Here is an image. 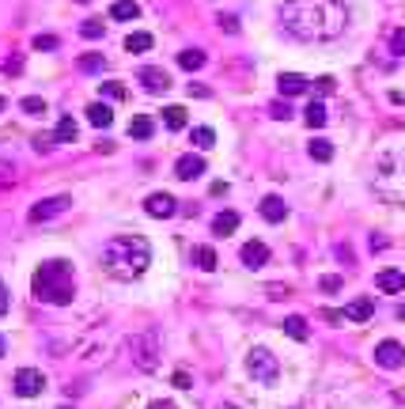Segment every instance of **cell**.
<instances>
[{"label":"cell","instance_id":"1","mask_svg":"<svg viewBox=\"0 0 405 409\" xmlns=\"http://www.w3.org/2000/svg\"><path fill=\"white\" fill-rule=\"evenodd\" d=\"M348 8L345 0H280V27L288 39L329 42L345 31Z\"/></svg>","mask_w":405,"mask_h":409},{"label":"cell","instance_id":"2","mask_svg":"<svg viewBox=\"0 0 405 409\" xmlns=\"http://www.w3.org/2000/svg\"><path fill=\"white\" fill-rule=\"evenodd\" d=\"M148 262H152V250H148V243L140 235H114L102 247V269L114 281H125V284L140 281Z\"/></svg>","mask_w":405,"mask_h":409},{"label":"cell","instance_id":"3","mask_svg":"<svg viewBox=\"0 0 405 409\" xmlns=\"http://www.w3.org/2000/svg\"><path fill=\"white\" fill-rule=\"evenodd\" d=\"M31 292H34V300H42V303L64 307L76 296V273H72V265L64 262V258L42 262L39 273H34V281H31Z\"/></svg>","mask_w":405,"mask_h":409},{"label":"cell","instance_id":"4","mask_svg":"<svg viewBox=\"0 0 405 409\" xmlns=\"http://www.w3.org/2000/svg\"><path fill=\"white\" fill-rule=\"evenodd\" d=\"M375 193L383 201L405 204V155L401 152H383L379 167H375Z\"/></svg>","mask_w":405,"mask_h":409},{"label":"cell","instance_id":"5","mask_svg":"<svg viewBox=\"0 0 405 409\" xmlns=\"http://www.w3.org/2000/svg\"><path fill=\"white\" fill-rule=\"evenodd\" d=\"M247 375L261 387H273L280 379V360L269 349H250L247 352Z\"/></svg>","mask_w":405,"mask_h":409},{"label":"cell","instance_id":"6","mask_svg":"<svg viewBox=\"0 0 405 409\" xmlns=\"http://www.w3.org/2000/svg\"><path fill=\"white\" fill-rule=\"evenodd\" d=\"M133 364L140 371H156L159 368V333L156 330H144L133 338Z\"/></svg>","mask_w":405,"mask_h":409},{"label":"cell","instance_id":"7","mask_svg":"<svg viewBox=\"0 0 405 409\" xmlns=\"http://www.w3.org/2000/svg\"><path fill=\"white\" fill-rule=\"evenodd\" d=\"M69 197H64V193H57V197H42L39 204H34L31 212H27V220H31V224H46V220H53V216H61L64 209H69Z\"/></svg>","mask_w":405,"mask_h":409},{"label":"cell","instance_id":"8","mask_svg":"<svg viewBox=\"0 0 405 409\" xmlns=\"http://www.w3.org/2000/svg\"><path fill=\"white\" fill-rule=\"evenodd\" d=\"M46 390V375L39 368H20L15 371V394L20 398H39Z\"/></svg>","mask_w":405,"mask_h":409},{"label":"cell","instance_id":"9","mask_svg":"<svg viewBox=\"0 0 405 409\" xmlns=\"http://www.w3.org/2000/svg\"><path fill=\"white\" fill-rule=\"evenodd\" d=\"M137 80L144 83V91H152V95H167V91H171V76H167L163 69H156V64H140Z\"/></svg>","mask_w":405,"mask_h":409},{"label":"cell","instance_id":"10","mask_svg":"<svg viewBox=\"0 0 405 409\" xmlns=\"http://www.w3.org/2000/svg\"><path fill=\"white\" fill-rule=\"evenodd\" d=\"M375 364L379 368H401L405 364V349L398 345V341H379V349H375Z\"/></svg>","mask_w":405,"mask_h":409},{"label":"cell","instance_id":"11","mask_svg":"<svg viewBox=\"0 0 405 409\" xmlns=\"http://www.w3.org/2000/svg\"><path fill=\"white\" fill-rule=\"evenodd\" d=\"M174 209H178V201L171 197V193H152V197L144 201V212H148V216H156V220L174 216Z\"/></svg>","mask_w":405,"mask_h":409},{"label":"cell","instance_id":"12","mask_svg":"<svg viewBox=\"0 0 405 409\" xmlns=\"http://www.w3.org/2000/svg\"><path fill=\"white\" fill-rule=\"evenodd\" d=\"M242 265H247V269L269 265V247L261 243V239H250V243H242Z\"/></svg>","mask_w":405,"mask_h":409},{"label":"cell","instance_id":"13","mask_svg":"<svg viewBox=\"0 0 405 409\" xmlns=\"http://www.w3.org/2000/svg\"><path fill=\"white\" fill-rule=\"evenodd\" d=\"M174 174L178 179H186V182H193V179H201L205 174V160L197 152H190V155H178V163H174Z\"/></svg>","mask_w":405,"mask_h":409},{"label":"cell","instance_id":"14","mask_svg":"<svg viewBox=\"0 0 405 409\" xmlns=\"http://www.w3.org/2000/svg\"><path fill=\"white\" fill-rule=\"evenodd\" d=\"M239 231V212L235 209H224V212H216L212 216V235H220V239H228Z\"/></svg>","mask_w":405,"mask_h":409},{"label":"cell","instance_id":"15","mask_svg":"<svg viewBox=\"0 0 405 409\" xmlns=\"http://www.w3.org/2000/svg\"><path fill=\"white\" fill-rule=\"evenodd\" d=\"M277 88H280V95H284V99H291V95H303L310 83H307L303 76H296V72H280V76H277Z\"/></svg>","mask_w":405,"mask_h":409},{"label":"cell","instance_id":"16","mask_svg":"<svg viewBox=\"0 0 405 409\" xmlns=\"http://www.w3.org/2000/svg\"><path fill=\"white\" fill-rule=\"evenodd\" d=\"M288 216V204L277 197V193H269L266 201H261V220H269V224H280V220Z\"/></svg>","mask_w":405,"mask_h":409},{"label":"cell","instance_id":"17","mask_svg":"<svg viewBox=\"0 0 405 409\" xmlns=\"http://www.w3.org/2000/svg\"><path fill=\"white\" fill-rule=\"evenodd\" d=\"M152 133H156V122L148 114H137L133 122H129V137H133V141H152Z\"/></svg>","mask_w":405,"mask_h":409},{"label":"cell","instance_id":"18","mask_svg":"<svg viewBox=\"0 0 405 409\" xmlns=\"http://www.w3.org/2000/svg\"><path fill=\"white\" fill-rule=\"evenodd\" d=\"M375 284H379L383 292H405V273H398V269H383V273L375 277Z\"/></svg>","mask_w":405,"mask_h":409},{"label":"cell","instance_id":"19","mask_svg":"<svg viewBox=\"0 0 405 409\" xmlns=\"http://www.w3.org/2000/svg\"><path fill=\"white\" fill-rule=\"evenodd\" d=\"M371 314H375V303L371 300H352V303L345 307V319L348 322H367Z\"/></svg>","mask_w":405,"mask_h":409},{"label":"cell","instance_id":"20","mask_svg":"<svg viewBox=\"0 0 405 409\" xmlns=\"http://www.w3.org/2000/svg\"><path fill=\"white\" fill-rule=\"evenodd\" d=\"M88 122L95 129H107L110 122H114V110H110L107 102H91V106H88Z\"/></svg>","mask_w":405,"mask_h":409},{"label":"cell","instance_id":"21","mask_svg":"<svg viewBox=\"0 0 405 409\" xmlns=\"http://www.w3.org/2000/svg\"><path fill=\"white\" fill-rule=\"evenodd\" d=\"M326 106H322V99H315V102H307V110H303V122L310 125V129H322L326 125Z\"/></svg>","mask_w":405,"mask_h":409},{"label":"cell","instance_id":"22","mask_svg":"<svg viewBox=\"0 0 405 409\" xmlns=\"http://www.w3.org/2000/svg\"><path fill=\"white\" fill-rule=\"evenodd\" d=\"M186 122H190V110H186V106H167L163 110V125L174 129V133H178V129H186Z\"/></svg>","mask_w":405,"mask_h":409},{"label":"cell","instance_id":"23","mask_svg":"<svg viewBox=\"0 0 405 409\" xmlns=\"http://www.w3.org/2000/svg\"><path fill=\"white\" fill-rule=\"evenodd\" d=\"M152 46H156V39H152L148 31H133V34L125 39V50H129V53H148Z\"/></svg>","mask_w":405,"mask_h":409},{"label":"cell","instance_id":"24","mask_svg":"<svg viewBox=\"0 0 405 409\" xmlns=\"http://www.w3.org/2000/svg\"><path fill=\"white\" fill-rule=\"evenodd\" d=\"M307 152H310V160H315V163H329V160H334V144L322 141V137H315Z\"/></svg>","mask_w":405,"mask_h":409},{"label":"cell","instance_id":"25","mask_svg":"<svg viewBox=\"0 0 405 409\" xmlns=\"http://www.w3.org/2000/svg\"><path fill=\"white\" fill-rule=\"evenodd\" d=\"M216 262H220V258H216V250H212V247H197V250H193V265H197V269H205V273H212Z\"/></svg>","mask_w":405,"mask_h":409},{"label":"cell","instance_id":"26","mask_svg":"<svg viewBox=\"0 0 405 409\" xmlns=\"http://www.w3.org/2000/svg\"><path fill=\"white\" fill-rule=\"evenodd\" d=\"M284 333H288V338H296V341H307V319H303V314H288V319H284Z\"/></svg>","mask_w":405,"mask_h":409},{"label":"cell","instance_id":"27","mask_svg":"<svg viewBox=\"0 0 405 409\" xmlns=\"http://www.w3.org/2000/svg\"><path fill=\"white\" fill-rule=\"evenodd\" d=\"M205 61H209V57H205V50H182V53H178V64H182L186 72H197Z\"/></svg>","mask_w":405,"mask_h":409},{"label":"cell","instance_id":"28","mask_svg":"<svg viewBox=\"0 0 405 409\" xmlns=\"http://www.w3.org/2000/svg\"><path fill=\"white\" fill-rule=\"evenodd\" d=\"M76 133H80V129H76V122H72V118H61V122H57V129H53V137H57V144H72V141H76Z\"/></svg>","mask_w":405,"mask_h":409},{"label":"cell","instance_id":"29","mask_svg":"<svg viewBox=\"0 0 405 409\" xmlns=\"http://www.w3.org/2000/svg\"><path fill=\"white\" fill-rule=\"evenodd\" d=\"M190 141H193L197 152H205V148H212V144H216V133H212L209 125H197L193 133H190Z\"/></svg>","mask_w":405,"mask_h":409},{"label":"cell","instance_id":"30","mask_svg":"<svg viewBox=\"0 0 405 409\" xmlns=\"http://www.w3.org/2000/svg\"><path fill=\"white\" fill-rule=\"evenodd\" d=\"M110 15H114V20H137V15H140V8L133 4V0H114Z\"/></svg>","mask_w":405,"mask_h":409},{"label":"cell","instance_id":"31","mask_svg":"<svg viewBox=\"0 0 405 409\" xmlns=\"http://www.w3.org/2000/svg\"><path fill=\"white\" fill-rule=\"evenodd\" d=\"M76 64H80V72H102L107 69V57H102V53H83Z\"/></svg>","mask_w":405,"mask_h":409},{"label":"cell","instance_id":"32","mask_svg":"<svg viewBox=\"0 0 405 409\" xmlns=\"http://www.w3.org/2000/svg\"><path fill=\"white\" fill-rule=\"evenodd\" d=\"M20 110H23V114H31V118H42V114H46V99H39V95H27V99L20 102Z\"/></svg>","mask_w":405,"mask_h":409},{"label":"cell","instance_id":"33","mask_svg":"<svg viewBox=\"0 0 405 409\" xmlns=\"http://www.w3.org/2000/svg\"><path fill=\"white\" fill-rule=\"evenodd\" d=\"M80 34H83V39H91V42H99L102 34H107V27H102L99 20H88V23L80 27Z\"/></svg>","mask_w":405,"mask_h":409},{"label":"cell","instance_id":"34","mask_svg":"<svg viewBox=\"0 0 405 409\" xmlns=\"http://www.w3.org/2000/svg\"><path fill=\"white\" fill-rule=\"evenodd\" d=\"M102 99H107V102H121V99H125V88H121L118 80L102 83Z\"/></svg>","mask_w":405,"mask_h":409},{"label":"cell","instance_id":"35","mask_svg":"<svg viewBox=\"0 0 405 409\" xmlns=\"http://www.w3.org/2000/svg\"><path fill=\"white\" fill-rule=\"evenodd\" d=\"M318 288H322V292L329 296V292H341V288H345V281H341V277H337V273H326L322 281H318Z\"/></svg>","mask_w":405,"mask_h":409},{"label":"cell","instance_id":"36","mask_svg":"<svg viewBox=\"0 0 405 409\" xmlns=\"http://www.w3.org/2000/svg\"><path fill=\"white\" fill-rule=\"evenodd\" d=\"M8 186H15V167L8 160H0V190H8Z\"/></svg>","mask_w":405,"mask_h":409},{"label":"cell","instance_id":"37","mask_svg":"<svg viewBox=\"0 0 405 409\" xmlns=\"http://www.w3.org/2000/svg\"><path fill=\"white\" fill-rule=\"evenodd\" d=\"M269 118H277V122H288V118H291V106H288L284 99H277V102L269 106Z\"/></svg>","mask_w":405,"mask_h":409},{"label":"cell","instance_id":"38","mask_svg":"<svg viewBox=\"0 0 405 409\" xmlns=\"http://www.w3.org/2000/svg\"><path fill=\"white\" fill-rule=\"evenodd\" d=\"M390 53H398V57H405V27H398V31H390Z\"/></svg>","mask_w":405,"mask_h":409},{"label":"cell","instance_id":"39","mask_svg":"<svg viewBox=\"0 0 405 409\" xmlns=\"http://www.w3.org/2000/svg\"><path fill=\"white\" fill-rule=\"evenodd\" d=\"M53 144H57V137H53V133H39V137H34V152H53Z\"/></svg>","mask_w":405,"mask_h":409},{"label":"cell","instance_id":"40","mask_svg":"<svg viewBox=\"0 0 405 409\" xmlns=\"http://www.w3.org/2000/svg\"><path fill=\"white\" fill-rule=\"evenodd\" d=\"M329 91H334V76H322V80H315V95H318V99H326Z\"/></svg>","mask_w":405,"mask_h":409},{"label":"cell","instance_id":"41","mask_svg":"<svg viewBox=\"0 0 405 409\" xmlns=\"http://www.w3.org/2000/svg\"><path fill=\"white\" fill-rule=\"evenodd\" d=\"M4 72H8V76H20V72H23V57H20V53L4 61Z\"/></svg>","mask_w":405,"mask_h":409},{"label":"cell","instance_id":"42","mask_svg":"<svg viewBox=\"0 0 405 409\" xmlns=\"http://www.w3.org/2000/svg\"><path fill=\"white\" fill-rule=\"evenodd\" d=\"M266 292H269V300H288V292H291V288L277 281V284H269V288H266Z\"/></svg>","mask_w":405,"mask_h":409},{"label":"cell","instance_id":"43","mask_svg":"<svg viewBox=\"0 0 405 409\" xmlns=\"http://www.w3.org/2000/svg\"><path fill=\"white\" fill-rule=\"evenodd\" d=\"M190 383H193V375H190L186 368H178V371H174V387H178V390H190Z\"/></svg>","mask_w":405,"mask_h":409},{"label":"cell","instance_id":"44","mask_svg":"<svg viewBox=\"0 0 405 409\" xmlns=\"http://www.w3.org/2000/svg\"><path fill=\"white\" fill-rule=\"evenodd\" d=\"M34 50H57V39H53V34H39V39H34Z\"/></svg>","mask_w":405,"mask_h":409},{"label":"cell","instance_id":"45","mask_svg":"<svg viewBox=\"0 0 405 409\" xmlns=\"http://www.w3.org/2000/svg\"><path fill=\"white\" fill-rule=\"evenodd\" d=\"M220 27H224V31H228V34H235V31H239V20L224 12V15H220Z\"/></svg>","mask_w":405,"mask_h":409},{"label":"cell","instance_id":"46","mask_svg":"<svg viewBox=\"0 0 405 409\" xmlns=\"http://www.w3.org/2000/svg\"><path fill=\"white\" fill-rule=\"evenodd\" d=\"M322 319L329 322V326H337V322H345V311H329V307H326V311H322Z\"/></svg>","mask_w":405,"mask_h":409},{"label":"cell","instance_id":"47","mask_svg":"<svg viewBox=\"0 0 405 409\" xmlns=\"http://www.w3.org/2000/svg\"><path fill=\"white\" fill-rule=\"evenodd\" d=\"M190 95H197V99H205V95H209V88H205V83H190Z\"/></svg>","mask_w":405,"mask_h":409},{"label":"cell","instance_id":"48","mask_svg":"<svg viewBox=\"0 0 405 409\" xmlns=\"http://www.w3.org/2000/svg\"><path fill=\"white\" fill-rule=\"evenodd\" d=\"M0 314H8V288L0 284Z\"/></svg>","mask_w":405,"mask_h":409},{"label":"cell","instance_id":"49","mask_svg":"<svg viewBox=\"0 0 405 409\" xmlns=\"http://www.w3.org/2000/svg\"><path fill=\"white\" fill-rule=\"evenodd\" d=\"M148 409H178V405H174V402H167V398H159V402H152Z\"/></svg>","mask_w":405,"mask_h":409},{"label":"cell","instance_id":"50","mask_svg":"<svg viewBox=\"0 0 405 409\" xmlns=\"http://www.w3.org/2000/svg\"><path fill=\"white\" fill-rule=\"evenodd\" d=\"M398 319H405V303H401V307H398Z\"/></svg>","mask_w":405,"mask_h":409},{"label":"cell","instance_id":"51","mask_svg":"<svg viewBox=\"0 0 405 409\" xmlns=\"http://www.w3.org/2000/svg\"><path fill=\"white\" fill-rule=\"evenodd\" d=\"M4 106H8V102H4V95H0V114H4Z\"/></svg>","mask_w":405,"mask_h":409},{"label":"cell","instance_id":"52","mask_svg":"<svg viewBox=\"0 0 405 409\" xmlns=\"http://www.w3.org/2000/svg\"><path fill=\"white\" fill-rule=\"evenodd\" d=\"M0 356H4V338H0Z\"/></svg>","mask_w":405,"mask_h":409},{"label":"cell","instance_id":"53","mask_svg":"<svg viewBox=\"0 0 405 409\" xmlns=\"http://www.w3.org/2000/svg\"><path fill=\"white\" fill-rule=\"evenodd\" d=\"M76 4H91V0H76Z\"/></svg>","mask_w":405,"mask_h":409},{"label":"cell","instance_id":"54","mask_svg":"<svg viewBox=\"0 0 405 409\" xmlns=\"http://www.w3.org/2000/svg\"><path fill=\"white\" fill-rule=\"evenodd\" d=\"M61 409H69V405H61Z\"/></svg>","mask_w":405,"mask_h":409}]
</instances>
